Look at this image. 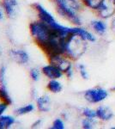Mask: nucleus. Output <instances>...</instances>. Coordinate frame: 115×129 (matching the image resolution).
I'll list each match as a JSON object with an SVG mask.
<instances>
[{
  "mask_svg": "<svg viewBox=\"0 0 115 129\" xmlns=\"http://www.w3.org/2000/svg\"><path fill=\"white\" fill-rule=\"evenodd\" d=\"M30 78H32L33 81H39L40 80V77H41V72L38 68H32L30 70Z\"/></svg>",
  "mask_w": 115,
  "mask_h": 129,
  "instance_id": "b1692460",
  "label": "nucleus"
},
{
  "mask_svg": "<svg viewBox=\"0 0 115 129\" xmlns=\"http://www.w3.org/2000/svg\"><path fill=\"white\" fill-rule=\"evenodd\" d=\"M48 59H49L50 64H53L55 66H57L58 69H60L64 72V74H65L68 71L73 69L71 59L64 54L53 55Z\"/></svg>",
  "mask_w": 115,
  "mask_h": 129,
  "instance_id": "423d86ee",
  "label": "nucleus"
},
{
  "mask_svg": "<svg viewBox=\"0 0 115 129\" xmlns=\"http://www.w3.org/2000/svg\"><path fill=\"white\" fill-rule=\"evenodd\" d=\"M111 90H112V91H115V86L112 87V88H111Z\"/></svg>",
  "mask_w": 115,
  "mask_h": 129,
  "instance_id": "c756f323",
  "label": "nucleus"
},
{
  "mask_svg": "<svg viewBox=\"0 0 115 129\" xmlns=\"http://www.w3.org/2000/svg\"><path fill=\"white\" fill-rule=\"evenodd\" d=\"M10 55L16 63L20 64H25L29 61V54L25 50L12 49L10 51Z\"/></svg>",
  "mask_w": 115,
  "mask_h": 129,
  "instance_id": "1a4fd4ad",
  "label": "nucleus"
},
{
  "mask_svg": "<svg viewBox=\"0 0 115 129\" xmlns=\"http://www.w3.org/2000/svg\"><path fill=\"white\" fill-rule=\"evenodd\" d=\"M97 118L101 121H109L113 118L114 114L110 107L105 105H101L95 109Z\"/></svg>",
  "mask_w": 115,
  "mask_h": 129,
  "instance_id": "9d476101",
  "label": "nucleus"
},
{
  "mask_svg": "<svg viewBox=\"0 0 115 129\" xmlns=\"http://www.w3.org/2000/svg\"><path fill=\"white\" fill-rule=\"evenodd\" d=\"M6 70L5 66H2L0 69V86H6Z\"/></svg>",
  "mask_w": 115,
  "mask_h": 129,
  "instance_id": "393cba45",
  "label": "nucleus"
},
{
  "mask_svg": "<svg viewBox=\"0 0 115 129\" xmlns=\"http://www.w3.org/2000/svg\"><path fill=\"white\" fill-rule=\"evenodd\" d=\"M41 123H42V120L41 119H38L37 120H35V121L33 123L32 126L31 127L32 128H37V127H40V126H41Z\"/></svg>",
  "mask_w": 115,
  "mask_h": 129,
  "instance_id": "bb28decb",
  "label": "nucleus"
},
{
  "mask_svg": "<svg viewBox=\"0 0 115 129\" xmlns=\"http://www.w3.org/2000/svg\"><path fill=\"white\" fill-rule=\"evenodd\" d=\"M82 114L86 118L98 119L97 114H96V110L92 109L90 108H83L82 109Z\"/></svg>",
  "mask_w": 115,
  "mask_h": 129,
  "instance_id": "aec40b11",
  "label": "nucleus"
},
{
  "mask_svg": "<svg viewBox=\"0 0 115 129\" xmlns=\"http://www.w3.org/2000/svg\"><path fill=\"white\" fill-rule=\"evenodd\" d=\"M56 5L57 12L62 17L74 24L81 26L82 19L78 13L83 10V2L80 0H53Z\"/></svg>",
  "mask_w": 115,
  "mask_h": 129,
  "instance_id": "f257e3e1",
  "label": "nucleus"
},
{
  "mask_svg": "<svg viewBox=\"0 0 115 129\" xmlns=\"http://www.w3.org/2000/svg\"><path fill=\"white\" fill-rule=\"evenodd\" d=\"M73 34L80 36L81 38H83L88 42H95L96 41V37L95 36V35H93L86 28H83L80 26L73 27Z\"/></svg>",
  "mask_w": 115,
  "mask_h": 129,
  "instance_id": "9b49d317",
  "label": "nucleus"
},
{
  "mask_svg": "<svg viewBox=\"0 0 115 129\" xmlns=\"http://www.w3.org/2000/svg\"><path fill=\"white\" fill-rule=\"evenodd\" d=\"M87 42L88 41L75 34H70L67 36L63 37L61 38V44L64 55L71 60L80 59L88 49Z\"/></svg>",
  "mask_w": 115,
  "mask_h": 129,
  "instance_id": "f03ea898",
  "label": "nucleus"
},
{
  "mask_svg": "<svg viewBox=\"0 0 115 129\" xmlns=\"http://www.w3.org/2000/svg\"><path fill=\"white\" fill-rule=\"evenodd\" d=\"M101 19H108L115 16V0H101L95 10Z\"/></svg>",
  "mask_w": 115,
  "mask_h": 129,
  "instance_id": "39448f33",
  "label": "nucleus"
},
{
  "mask_svg": "<svg viewBox=\"0 0 115 129\" xmlns=\"http://www.w3.org/2000/svg\"><path fill=\"white\" fill-rule=\"evenodd\" d=\"M47 88L50 92L58 94L62 91L63 85L58 79H50L49 82L47 83Z\"/></svg>",
  "mask_w": 115,
  "mask_h": 129,
  "instance_id": "2eb2a0df",
  "label": "nucleus"
},
{
  "mask_svg": "<svg viewBox=\"0 0 115 129\" xmlns=\"http://www.w3.org/2000/svg\"><path fill=\"white\" fill-rule=\"evenodd\" d=\"M36 103H37L38 110L41 112H48L51 109L52 107L51 99H50L49 95H43L37 97Z\"/></svg>",
  "mask_w": 115,
  "mask_h": 129,
  "instance_id": "f8f14e48",
  "label": "nucleus"
},
{
  "mask_svg": "<svg viewBox=\"0 0 115 129\" xmlns=\"http://www.w3.org/2000/svg\"><path fill=\"white\" fill-rule=\"evenodd\" d=\"M3 7L6 15L9 17L12 18L16 16L17 2H16V0H4Z\"/></svg>",
  "mask_w": 115,
  "mask_h": 129,
  "instance_id": "ddd939ff",
  "label": "nucleus"
},
{
  "mask_svg": "<svg viewBox=\"0 0 115 129\" xmlns=\"http://www.w3.org/2000/svg\"><path fill=\"white\" fill-rule=\"evenodd\" d=\"M29 29L31 35L38 46L53 39H60L65 37L52 28L50 25L41 20L31 22L29 25Z\"/></svg>",
  "mask_w": 115,
  "mask_h": 129,
  "instance_id": "7ed1b4c3",
  "label": "nucleus"
},
{
  "mask_svg": "<svg viewBox=\"0 0 115 129\" xmlns=\"http://www.w3.org/2000/svg\"><path fill=\"white\" fill-rule=\"evenodd\" d=\"M33 6H34L35 10L38 12L39 20L46 22V23H47L48 25H52V24H53L55 22H57L55 18H54V16L52 15L48 10H47V9H46L45 7H43L41 5L35 3L33 5Z\"/></svg>",
  "mask_w": 115,
  "mask_h": 129,
  "instance_id": "0eeeda50",
  "label": "nucleus"
},
{
  "mask_svg": "<svg viewBox=\"0 0 115 129\" xmlns=\"http://www.w3.org/2000/svg\"><path fill=\"white\" fill-rule=\"evenodd\" d=\"M4 18V14H3V10L2 9H0V20H2Z\"/></svg>",
  "mask_w": 115,
  "mask_h": 129,
  "instance_id": "c85d7f7f",
  "label": "nucleus"
},
{
  "mask_svg": "<svg viewBox=\"0 0 115 129\" xmlns=\"http://www.w3.org/2000/svg\"><path fill=\"white\" fill-rule=\"evenodd\" d=\"M81 1L83 2V4L86 7H89L92 10H96L101 0H81Z\"/></svg>",
  "mask_w": 115,
  "mask_h": 129,
  "instance_id": "412c9836",
  "label": "nucleus"
},
{
  "mask_svg": "<svg viewBox=\"0 0 115 129\" xmlns=\"http://www.w3.org/2000/svg\"><path fill=\"white\" fill-rule=\"evenodd\" d=\"M91 26L93 28L94 31L96 33L97 35H104L106 33V29H107V27L106 24L104 21L102 20H94L91 22Z\"/></svg>",
  "mask_w": 115,
  "mask_h": 129,
  "instance_id": "4468645a",
  "label": "nucleus"
},
{
  "mask_svg": "<svg viewBox=\"0 0 115 129\" xmlns=\"http://www.w3.org/2000/svg\"><path fill=\"white\" fill-rule=\"evenodd\" d=\"M111 29H112V32L115 34V16H113L112 20V22H111Z\"/></svg>",
  "mask_w": 115,
  "mask_h": 129,
  "instance_id": "cd10ccee",
  "label": "nucleus"
},
{
  "mask_svg": "<svg viewBox=\"0 0 115 129\" xmlns=\"http://www.w3.org/2000/svg\"><path fill=\"white\" fill-rule=\"evenodd\" d=\"M97 119H90V118H86L82 120V127L84 129H92L97 124Z\"/></svg>",
  "mask_w": 115,
  "mask_h": 129,
  "instance_id": "6ab92c4d",
  "label": "nucleus"
},
{
  "mask_svg": "<svg viewBox=\"0 0 115 129\" xmlns=\"http://www.w3.org/2000/svg\"><path fill=\"white\" fill-rule=\"evenodd\" d=\"M51 128L52 129H64L65 128V126H64V121H63L60 118H57V119H55L53 120Z\"/></svg>",
  "mask_w": 115,
  "mask_h": 129,
  "instance_id": "5701e85b",
  "label": "nucleus"
},
{
  "mask_svg": "<svg viewBox=\"0 0 115 129\" xmlns=\"http://www.w3.org/2000/svg\"><path fill=\"white\" fill-rule=\"evenodd\" d=\"M85 100L89 103H100L107 98L108 91L101 87H95L87 89L83 94Z\"/></svg>",
  "mask_w": 115,
  "mask_h": 129,
  "instance_id": "20e7f679",
  "label": "nucleus"
},
{
  "mask_svg": "<svg viewBox=\"0 0 115 129\" xmlns=\"http://www.w3.org/2000/svg\"><path fill=\"white\" fill-rule=\"evenodd\" d=\"M8 105L6 103H4V102H2L1 103H0V116L3 115L4 113L6 111V109H7L8 108Z\"/></svg>",
  "mask_w": 115,
  "mask_h": 129,
  "instance_id": "a878e982",
  "label": "nucleus"
},
{
  "mask_svg": "<svg viewBox=\"0 0 115 129\" xmlns=\"http://www.w3.org/2000/svg\"><path fill=\"white\" fill-rule=\"evenodd\" d=\"M77 69L79 71V73H80V76L83 78V79H89V72L87 71V68L86 66H84L83 64H77Z\"/></svg>",
  "mask_w": 115,
  "mask_h": 129,
  "instance_id": "4be33fe9",
  "label": "nucleus"
},
{
  "mask_svg": "<svg viewBox=\"0 0 115 129\" xmlns=\"http://www.w3.org/2000/svg\"><path fill=\"white\" fill-rule=\"evenodd\" d=\"M41 72L49 79H59L64 75V72L53 64L44 66Z\"/></svg>",
  "mask_w": 115,
  "mask_h": 129,
  "instance_id": "6e6552de",
  "label": "nucleus"
},
{
  "mask_svg": "<svg viewBox=\"0 0 115 129\" xmlns=\"http://www.w3.org/2000/svg\"><path fill=\"white\" fill-rule=\"evenodd\" d=\"M16 120L10 115H1L0 116V129L10 128L15 124Z\"/></svg>",
  "mask_w": 115,
  "mask_h": 129,
  "instance_id": "dca6fc26",
  "label": "nucleus"
},
{
  "mask_svg": "<svg viewBox=\"0 0 115 129\" xmlns=\"http://www.w3.org/2000/svg\"><path fill=\"white\" fill-rule=\"evenodd\" d=\"M34 110V105L32 104V103H28V104L22 106V107L16 109V114L19 116L25 115V114H28L29 113H31V112H33Z\"/></svg>",
  "mask_w": 115,
  "mask_h": 129,
  "instance_id": "f3484780",
  "label": "nucleus"
},
{
  "mask_svg": "<svg viewBox=\"0 0 115 129\" xmlns=\"http://www.w3.org/2000/svg\"><path fill=\"white\" fill-rule=\"evenodd\" d=\"M0 101L6 103L9 105L12 103V99L8 92L6 86H0Z\"/></svg>",
  "mask_w": 115,
  "mask_h": 129,
  "instance_id": "a211bd4d",
  "label": "nucleus"
}]
</instances>
